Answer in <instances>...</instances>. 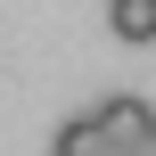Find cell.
I'll return each mask as SVG.
<instances>
[{
    "instance_id": "cell-1",
    "label": "cell",
    "mask_w": 156,
    "mask_h": 156,
    "mask_svg": "<svg viewBox=\"0 0 156 156\" xmlns=\"http://www.w3.org/2000/svg\"><path fill=\"white\" fill-rule=\"evenodd\" d=\"M99 123H107V140H115V148H156V115H148V99H107V107H99Z\"/></svg>"
},
{
    "instance_id": "cell-2",
    "label": "cell",
    "mask_w": 156,
    "mask_h": 156,
    "mask_svg": "<svg viewBox=\"0 0 156 156\" xmlns=\"http://www.w3.org/2000/svg\"><path fill=\"white\" fill-rule=\"evenodd\" d=\"M107 33L132 41V49H148L156 41V0H107Z\"/></svg>"
},
{
    "instance_id": "cell-3",
    "label": "cell",
    "mask_w": 156,
    "mask_h": 156,
    "mask_svg": "<svg viewBox=\"0 0 156 156\" xmlns=\"http://www.w3.org/2000/svg\"><path fill=\"white\" fill-rule=\"evenodd\" d=\"M49 148H58V156H90V148H115V140H107V123H99V115H74V123H58V140H49Z\"/></svg>"
}]
</instances>
